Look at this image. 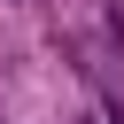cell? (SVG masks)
Here are the masks:
<instances>
[{"label": "cell", "instance_id": "1", "mask_svg": "<svg viewBox=\"0 0 124 124\" xmlns=\"http://www.w3.org/2000/svg\"><path fill=\"white\" fill-rule=\"evenodd\" d=\"M78 124H101V116H78Z\"/></svg>", "mask_w": 124, "mask_h": 124}]
</instances>
